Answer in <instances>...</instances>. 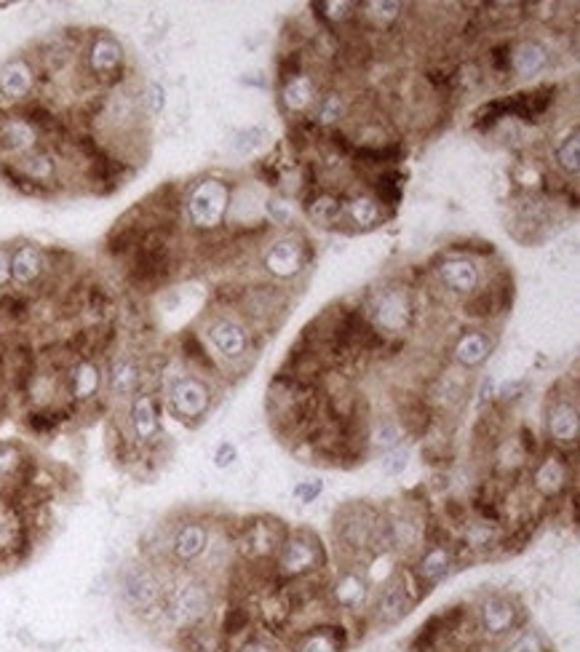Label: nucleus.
I'll use <instances>...</instances> for the list:
<instances>
[{
  "instance_id": "obj_50",
  "label": "nucleus",
  "mask_w": 580,
  "mask_h": 652,
  "mask_svg": "<svg viewBox=\"0 0 580 652\" xmlns=\"http://www.w3.org/2000/svg\"><path fill=\"white\" fill-rule=\"evenodd\" d=\"M0 409H3V399H0Z\"/></svg>"
},
{
  "instance_id": "obj_16",
  "label": "nucleus",
  "mask_w": 580,
  "mask_h": 652,
  "mask_svg": "<svg viewBox=\"0 0 580 652\" xmlns=\"http://www.w3.org/2000/svg\"><path fill=\"white\" fill-rule=\"evenodd\" d=\"M86 62H89L91 75H94L97 81H118L123 73V46L115 41L113 35H97V38L91 41Z\"/></svg>"
},
{
  "instance_id": "obj_42",
  "label": "nucleus",
  "mask_w": 580,
  "mask_h": 652,
  "mask_svg": "<svg viewBox=\"0 0 580 652\" xmlns=\"http://www.w3.org/2000/svg\"><path fill=\"white\" fill-rule=\"evenodd\" d=\"M236 652H284L281 644L276 642V636H260L254 634L249 639H241L236 644Z\"/></svg>"
},
{
  "instance_id": "obj_13",
  "label": "nucleus",
  "mask_w": 580,
  "mask_h": 652,
  "mask_svg": "<svg viewBox=\"0 0 580 652\" xmlns=\"http://www.w3.org/2000/svg\"><path fill=\"white\" fill-rule=\"evenodd\" d=\"M206 337L222 361L236 364L249 353V332L233 318H217L206 326Z\"/></svg>"
},
{
  "instance_id": "obj_4",
  "label": "nucleus",
  "mask_w": 580,
  "mask_h": 652,
  "mask_svg": "<svg viewBox=\"0 0 580 652\" xmlns=\"http://www.w3.org/2000/svg\"><path fill=\"white\" fill-rule=\"evenodd\" d=\"M164 580L158 578V572L150 564H129L123 570L121 594L123 602L131 610L142 615L145 620H158L161 615V596H164Z\"/></svg>"
},
{
  "instance_id": "obj_2",
  "label": "nucleus",
  "mask_w": 580,
  "mask_h": 652,
  "mask_svg": "<svg viewBox=\"0 0 580 652\" xmlns=\"http://www.w3.org/2000/svg\"><path fill=\"white\" fill-rule=\"evenodd\" d=\"M324 567V548L316 535L308 530L286 532L284 543L276 554V572L281 580L308 578L311 572Z\"/></svg>"
},
{
  "instance_id": "obj_26",
  "label": "nucleus",
  "mask_w": 580,
  "mask_h": 652,
  "mask_svg": "<svg viewBox=\"0 0 580 652\" xmlns=\"http://www.w3.org/2000/svg\"><path fill=\"white\" fill-rule=\"evenodd\" d=\"M492 353V340L484 332H466L463 337H458V343L452 348V356L458 361L460 367L476 369L482 367L484 361L490 359Z\"/></svg>"
},
{
  "instance_id": "obj_20",
  "label": "nucleus",
  "mask_w": 580,
  "mask_h": 652,
  "mask_svg": "<svg viewBox=\"0 0 580 652\" xmlns=\"http://www.w3.org/2000/svg\"><path fill=\"white\" fill-rule=\"evenodd\" d=\"M439 281L455 294H474L479 286V268L468 257H452L439 265Z\"/></svg>"
},
{
  "instance_id": "obj_33",
  "label": "nucleus",
  "mask_w": 580,
  "mask_h": 652,
  "mask_svg": "<svg viewBox=\"0 0 580 652\" xmlns=\"http://www.w3.org/2000/svg\"><path fill=\"white\" fill-rule=\"evenodd\" d=\"M27 465V457L19 444L11 441H0V479L14 481Z\"/></svg>"
},
{
  "instance_id": "obj_5",
  "label": "nucleus",
  "mask_w": 580,
  "mask_h": 652,
  "mask_svg": "<svg viewBox=\"0 0 580 652\" xmlns=\"http://www.w3.org/2000/svg\"><path fill=\"white\" fill-rule=\"evenodd\" d=\"M212 388L196 375H174L166 383V404L182 423H201L212 409Z\"/></svg>"
},
{
  "instance_id": "obj_14",
  "label": "nucleus",
  "mask_w": 580,
  "mask_h": 652,
  "mask_svg": "<svg viewBox=\"0 0 580 652\" xmlns=\"http://www.w3.org/2000/svg\"><path fill=\"white\" fill-rule=\"evenodd\" d=\"M142 383H145V369L137 359L118 356V359L110 361L105 375V393L110 399L131 401L142 391Z\"/></svg>"
},
{
  "instance_id": "obj_31",
  "label": "nucleus",
  "mask_w": 580,
  "mask_h": 652,
  "mask_svg": "<svg viewBox=\"0 0 580 652\" xmlns=\"http://www.w3.org/2000/svg\"><path fill=\"white\" fill-rule=\"evenodd\" d=\"M249 628H252V612L246 610L244 604H233L230 610H225V615H222L220 620V636L225 639V644H238V639H246V634H249Z\"/></svg>"
},
{
  "instance_id": "obj_19",
  "label": "nucleus",
  "mask_w": 580,
  "mask_h": 652,
  "mask_svg": "<svg viewBox=\"0 0 580 652\" xmlns=\"http://www.w3.org/2000/svg\"><path fill=\"white\" fill-rule=\"evenodd\" d=\"M329 602L343 612L361 610L369 602V583L359 572H345L335 580V586H329Z\"/></svg>"
},
{
  "instance_id": "obj_24",
  "label": "nucleus",
  "mask_w": 580,
  "mask_h": 652,
  "mask_svg": "<svg viewBox=\"0 0 580 652\" xmlns=\"http://www.w3.org/2000/svg\"><path fill=\"white\" fill-rule=\"evenodd\" d=\"M38 145V129L27 118H6L0 121V150L9 153H30Z\"/></svg>"
},
{
  "instance_id": "obj_47",
  "label": "nucleus",
  "mask_w": 580,
  "mask_h": 652,
  "mask_svg": "<svg viewBox=\"0 0 580 652\" xmlns=\"http://www.w3.org/2000/svg\"><path fill=\"white\" fill-rule=\"evenodd\" d=\"M236 457H238L236 447H233L230 441H222L220 447H217V452H214V465H217V468H230V465L236 463Z\"/></svg>"
},
{
  "instance_id": "obj_40",
  "label": "nucleus",
  "mask_w": 580,
  "mask_h": 652,
  "mask_svg": "<svg viewBox=\"0 0 580 652\" xmlns=\"http://www.w3.org/2000/svg\"><path fill=\"white\" fill-rule=\"evenodd\" d=\"M343 110H345V102L340 94H324L319 102V110H316V121L324 123V126H329V123H337L340 118H343Z\"/></svg>"
},
{
  "instance_id": "obj_15",
  "label": "nucleus",
  "mask_w": 580,
  "mask_h": 652,
  "mask_svg": "<svg viewBox=\"0 0 580 652\" xmlns=\"http://www.w3.org/2000/svg\"><path fill=\"white\" fill-rule=\"evenodd\" d=\"M548 439L559 449L578 447L580 412L572 399H559L548 404Z\"/></svg>"
},
{
  "instance_id": "obj_10",
  "label": "nucleus",
  "mask_w": 580,
  "mask_h": 652,
  "mask_svg": "<svg viewBox=\"0 0 580 652\" xmlns=\"http://www.w3.org/2000/svg\"><path fill=\"white\" fill-rule=\"evenodd\" d=\"M265 270H268L273 278H297L308 268V246H305L303 238H281L276 244L270 246L265 252V260H262Z\"/></svg>"
},
{
  "instance_id": "obj_43",
  "label": "nucleus",
  "mask_w": 580,
  "mask_h": 652,
  "mask_svg": "<svg viewBox=\"0 0 580 652\" xmlns=\"http://www.w3.org/2000/svg\"><path fill=\"white\" fill-rule=\"evenodd\" d=\"M364 9L372 22H393L404 9V3H367Z\"/></svg>"
},
{
  "instance_id": "obj_11",
  "label": "nucleus",
  "mask_w": 580,
  "mask_h": 652,
  "mask_svg": "<svg viewBox=\"0 0 580 652\" xmlns=\"http://www.w3.org/2000/svg\"><path fill=\"white\" fill-rule=\"evenodd\" d=\"M286 532L281 530V524L273 519H254L244 527L241 535V551L249 562H265V559H276L278 548L284 543Z\"/></svg>"
},
{
  "instance_id": "obj_9",
  "label": "nucleus",
  "mask_w": 580,
  "mask_h": 652,
  "mask_svg": "<svg viewBox=\"0 0 580 652\" xmlns=\"http://www.w3.org/2000/svg\"><path fill=\"white\" fill-rule=\"evenodd\" d=\"M105 391V375L94 359H78L67 367L65 375V393L73 407H83L99 399V393Z\"/></svg>"
},
{
  "instance_id": "obj_34",
  "label": "nucleus",
  "mask_w": 580,
  "mask_h": 652,
  "mask_svg": "<svg viewBox=\"0 0 580 652\" xmlns=\"http://www.w3.org/2000/svg\"><path fill=\"white\" fill-rule=\"evenodd\" d=\"M431 396L439 407H458L466 399V385H460L455 377H439L436 385H433Z\"/></svg>"
},
{
  "instance_id": "obj_38",
  "label": "nucleus",
  "mask_w": 580,
  "mask_h": 652,
  "mask_svg": "<svg viewBox=\"0 0 580 652\" xmlns=\"http://www.w3.org/2000/svg\"><path fill=\"white\" fill-rule=\"evenodd\" d=\"M340 212H343V204H340L335 196H329V193H321V196H316L311 204H308L311 220H316L319 225H329Z\"/></svg>"
},
{
  "instance_id": "obj_46",
  "label": "nucleus",
  "mask_w": 580,
  "mask_h": 652,
  "mask_svg": "<svg viewBox=\"0 0 580 652\" xmlns=\"http://www.w3.org/2000/svg\"><path fill=\"white\" fill-rule=\"evenodd\" d=\"M321 481H300L295 487V498L300 500V503H313V500L319 498L321 495Z\"/></svg>"
},
{
  "instance_id": "obj_32",
  "label": "nucleus",
  "mask_w": 580,
  "mask_h": 652,
  "mask_svg": "<svg viewBox=\"0 0 580 652\" xmlns=\"http://www.w3.org/2000/svg\"><path fill=\"white\" fill-rule=\"evenodd\" d=\"M343 212L351 217L353 225L359 228H372L377 222L383 220L380 217V201L375 196H356L351 201H345Z\"/></svg>"
},
{
  "instance_id": "obj_23",
  "label": "nucleus",
  "mask_w": 580,
  "mask_h": 652,
  "mask_svg": "<svg viewBox=\"0 0 580 652\" xmlns=\"http://www.w3.org/2000/svg\"><path fill=\"white\" fill-rule=\"evenodd\" d=\"M345 647H348V631L329 623V626L308 628L300 636L295 652H345Z\"/></svg>"
},
{
  "instance_id": "obj_45",
  "label": "nucleus",
  "mask_w": 580,
  "mask_h": 652,
  "mask_svg": "<svg viewBox=\"0 0 580 652\" xmlns=\"http://www.w3.org/2000/svg\"><path fill=\"white\" fill-rule=\"evenodd\" d=\"M262 137H265V131L262 129L241 131L236 139V150L238 153H252V150H257V147L262 145Z\"/></svg>"
},
{
  "instance_id": "obj_28",
  "label": "nucleus",
  "mask_w": 580,
  "mask_h": 652,
  "mask_svg": "<svg viewBox=\"0 0 580 652\" xmlns=\"http://www.w3.org/2000/svg\"><path fill=\"white\" fill-rule=\"evenodd\" d=\"M433 423V412L428 407V401L420 396H409L399 404V425L401 431L409 436H423Z\"/></svg>"
},
{
  "instance_id": "obj_6",
  "label": "nucleus",
  "mask_w": 580,
  "mask_h": 652,
  "mask_svg": "<svg viewBox=\"0 0 580 652\" xmlns=\"http://www.w3.org/2000/svg\"><path fill=\"white\" fill-rule=\"evenodd\" d=\"M126 436L137 449L156 447L164 436V423H161V404L153 393L139 391L129 401L126 409Z\"/></svg>"
},
{
  "instance_id": "obj_25",
  "label": "nucleus",
  "mask_w": 580,
  "mask_h": 652,
  "mask_svg": "<svg viewBox=\"0 0 580 652\" xmlns=\"http://www.w3.org/2000/svg\"><path fill=\"white\" fill-rule=\"evenodd\" d=\"M567 479H570V471H567V463H564L559 455H548L543 457V463L538 465L535 471V489L540 495L546 498H554V495H562L567 489Z\"/></svg>"
},
{
  "instance_id": "obj_1",
  "label": "nucleus",
  "mask_w": 580,
  "mask_h": 652,
  "mask_svg": "<svg viewBox=\"0 0 580 652\" xmlns=\"http://www.w3.org/2000/svg\"><path fill=\"white\" fill-rule=\"evenodd\" d=\"M158 623L172 628L174 634L182 628L204 626L214 610V591L201 578H182L166 583L161 596Z\"/></svg>"
},
{
  "instance_id": "obj_7",
  "label": "nucleus",
  "mask_w": 580,
  "mask_h": 652,
  "mask_svg": "<svg viewBox=\"0 0 580 652\" xmlns=\"http://www.w3.org/2000/svg\"><path fill=\"white\" fill-rule=\"evenodd\" d=\"M372 329H380L383 335H401L412 324V300L404 289H385L372 300Z\"/></svg>"
},
{
  "instance_id": "obj_3",
  "label": "nucleus",
  "mask_w": 580,
  "mask_h": 652,
  "mask_svg": "<svg viewBox=\"0 0 580 652\" xmlns=\"http://www.w3.org/2000/svg\"><path fill=\"white\" fill-rule=\"evenodd\" d=\"M230 212V188L228 182L206 180L196 182V188L188 196V220L190 225L201 233H212L225 222Z\"/></svg>"
},
{
  "instance_id": "obj_49",
  "label": "nucleus",
  "mask_w": 580,
  "mask_h": 652,
  "mask_svg": "<svg viewBox=\"0 0 580 652\" xmlns=\"http://www.w3.org/2000/svg\"><path fill=\"white\" fill-rule=\"evenodd\" d=\"M11 281V252L6 246H0V286Z\"/></svg>"
},
{
  "instance_id": "obj_8",
  "label": "nucleus",
  "mask_w": 580,
  "mask_h": 652,
  "mask_svg": "<svg viewBox=\"0 0 580 652\" xmlns=\"http://www.w3.org/2000/svg\"><path fill=\"white\" fill-rule=\"evenodd\" d=\"M209 546H212L209 527L204 522H198V519H188V522L174 527L172 538H169V556H172V562L188 567V564L204 559L209 554Z\"/></svg>"
},
{
  "instance_id": "obj_21",
  "label": "nucleus",
  "mask_w": 580,
  "mask_h": 652,
  "mask_svg": "<svg viewBox=\"0 0 580 652\" xmlns=\"http://www.w3.org/2000/svg\"><path fill=\"white\" fill-rule=\"evenodd\" d=\"M46 273V257L35 244H19L11 252V281L22 286L35 284Z\"/></svg>"
},
{
  "instance_id": "obj_30",
  "label": "nucleus",
  "mask_w": 580,
  "mask_h": 652,
  "mask_svg": "<svg viewBox=\"0 0 580 652\" xmlns=\"http://www.w3.org/2000/svg\"><path fill=\"white\" fill-rule=\"evenodd\" d=\"M313 99H316V86H313L308 75H292V78L284 83L281 102H284L289 113H305V110L313 105Z\"/></svg>"
},
{
  "instance_id": "obj_18",
  "label": "nucleus",
  "mask_w": 580,
  "mask_h": 652,
  "mask_svg": "<svg viewBox=\"0 0 580 652\" xmlns=\"http://www.w3.org/2000/svg\"><path fill=\"white\" fill-rule=\"evenodd\" d=\"M412 604H415V599L409 596L404 583L396 578L380 591V599H377L375 604V620L380 626H393V623H399L401 618H407Z\"/></svg>"
},
{
  "instance_id": "obj_41",
  "label": "nucleus",
  "mask_w": 580,
  "mask_h": 652,
  "mask_svg": "<svg viewBox=\"0 0 580 652\" xmlns=\"http://www.w3.org/2000/svg\"><path fill=\"white\" fill-rule=\"evenodd\" d=\"M316 9H321L319 14L327 22L337 25V22H345L351 17V11L356 9V3H343V0H324V3H316Z\"/></svg>"
},
{
  "instance_id": "obj_44",
  "label": "nucleus",
  "mask_w": 580,
  "mask_h": 652,
  "mask_svg": "<svg viewBox=\"0 0 580 652\" xmlns=\"http://www.w3.org/2000/svg\"><path fill=\"white\" fill-rule=\"evenodd\" d=\"M409 465V452L407 449H391V452H385L383 457V471L388 473V476H399V473H404V468Z\"/></svg>"
},
{
  "instance_id": "obj_29",
  "label": "nucleus",
  "mask_w": 580,
  "mask_h": 652,
  "mask_svg": "<svg viewBox=\"0 0 580 652\" xmlns=\"http://www.w3.org/2000/svg\"><path fill=\"white\" fill-rule=\"evenodd\" d=\"M546 62H548V51L535 41L519 43V46L514 49V54H511V59H508V65H511V70H514L519 78H532V75L543 73Z\"/></svg>"
},
{
  "instance_id": "obj_35",
  "label": "nucleus",
  "mask_w": 580,
  "mask_h": 652,
  "mask_svg": "<svg viewBox=\"0 0 580 652\" xmlns=\"http://www.w3.org/2000/svg\"><path fill=\"white\" fill-rule=\"evenodd\" d=\"M401 433L404 431H401V425L396 420H380L375 425V431H369V447L391 452V449L399 447Z\"/></svg>"
},
{
  "instance_id": "obj_22",
  "label": "nucleus",
  "mask_w": 580,
  "mask_h": 652,
  "mask_svg": "<svg viewBox=\"0 0 580 652\" xmlns=\"http://www.w3.org/2000/svg\"><path fill=\"white\" fill-rule=\"evenodd\" d=\"M35 70L27 59H11L9 65L0 70V94L11 102L25 99L33 91Z\"/></svg>"
},
{
  "instance_id": "obj_36",
  "label": "nucleus",
  "mask_w": 580,
  "mask_h": 652,
  "mask_svg": "<svg viewBox=\"0 0 580 652\" xmlns=\"http://www.w3.org/2000/svg\"><path fill=\"white\" fill-rule=\"evenodd\" d=\"M556 163L562 172L575 174L580 169V134L578 129L570 131V137H564V142L556 147Z\"/></svg>"
},
{
  "instance_id": "obj_39",
  "label": "nucleus",
  "mask_w": 580,
  "mask_h": 652,
  "mask_svg": "<svg viewBox=\"0 0 580 652\" xmlns=\"http://www.w3.org/2000/svg\"><path fill=\"white\" fill-rule=\"evenodd\" d=\"M500 652H548L543 636L535 634V631H516L511 639H508Z\"/></svg>"
},
{
  "instance_id": "obj_12",
  "label": "nucleus",
  "mask_w": 580,
  "mask_h": 652,
  "mask_svg": "<svg viewBox=\"0 0 580 652\" xmlns=\"http://www.w3.org/2000/svg\"><path fill=\"white\" fill-rule=\"evenodd\" d=\"M519 623H522L519 607L508 596L492 594L479 607V628H482V634L492 636V639L511 636L519 628Z\"/></svg>"
},
{
  "instance_id": "obj_37",
  "label": "nucleus",
  "mask_w": 580,
  "mask_h": 652,
  "mask_svg": "<svg viewBox=\"0 0 580 652\" xmlns=\"http://www.w3.org/2000/svg\"><path fill=\"white\" fill-rule=\"evenodd\" d=\"M182 356H185V361H190L193 367L201 369V372H212V375L217 372V364H214V359L209 356L204 345L198 343V337L188 335L182 340Z\"/></svg>"
},
{
  "instance_id": "obj_48",
  "label": "nucleus",
  "mask_w": 580,
  "mask_h": 652,
  "mask_svg": "<svg viewBox=\"0 0 580 652\" xmlns=\"http://www.w3.org/2000/svg\"><path fill=\"white\" fill-rule=\"evenodd\" d=\"M148 102H150V110H153V113H161V110H164V105H166L164 89H161L158 83H150Z\"/></svg>"
},
{
  "instance_id": "obj_17",
  "label": "nucleus",
  "mask_w": 580,
  "mask_h": 652,
  "mask_svg": "<svg viewBox=\"0 0 580 652\" xmlns=\"http://www.w3.org/2000/svg\"><path fill=\"white\" fill-rule=\"evenodd\" d=\"M455 567V554H452V548H447L444 543H431V546L425 548L420 559L415 562L412 572H415V578L423 583L425 591H431V586H436L439 580H444Z\"/></svg>"
},
{
  "instance_id": "obj_27",
  "label": "nucleus",
  "mask_w": 580,
  "mask_h": 652,
  "mask_svg": "<svg viewBox=\"0 0 580 652\" xmlns=\"http://www.w3.org/2000/svg\"><path fill=\"white\" fill-rule=\"evenodd\" d=\"M30 185H46L57 177V161L54 155L46 150H30L19 158V163L14 166Z\"/></svg>"
}]
</instances>
